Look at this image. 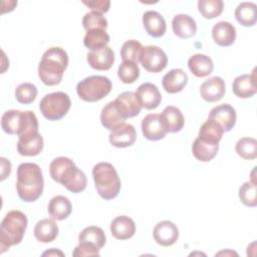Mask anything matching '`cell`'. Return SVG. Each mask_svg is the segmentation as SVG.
Here are the masks:
<instances>
[{
	"mask_svg": "<svg viewBox=\"0 0 257 257\" xmlns=\"http://www.w3.org/2000/svg\"><path fill=\"white\" fill-rule=\"evenodd\" d=\"M87 62L93 69L108 70L114 62V53L109 46L87 53Z\"/></svg>",
	"mask_w": 257,
	"mask_h": 257,
	"instance_id": "obj_21",
	"label": "cell"
},
{
	"mask_svg": "<svg viewBox=\"0 0 257 257\" xmlns=\"http://www.w3.org/2000/svg\"><path fill=\"white\" fill-rule=\"evenodd\" d=\"M190 71L197 77H205L212 73L214 64L212 59L205 54H194L188 60Z\"/></svg>",
	"mask_w": 257,
	"mask_h": 257,
	"instance_id": "obj_28",
	"label": "cell"
},
{
	"mask_svg": "<svg viewBox=\"0 0 257 257\" xmlns=\"http://www.w3.org/2000/svg\"><path fill=\"white\" fill-rule=\"evenodd\" d=\"M142 132L149 141H160L167 135V131L164 128L158 113H149L143 118Z\"/></svg>",
	"mask_w": 257,
	"mask_h": 257,
	"instance_id": "obj_17",
	"label": "cell"
},
{
	"mask_svg": "<svg viewBox=\"0 0 257 257\" xmlns=\"http://www.w3.org/2000/svg\"><path fill=\"white\" fill-rule=\"evenodd\" d=\"M111 81L103 75H91L80 80L76 85L78 96L87 102H94L105 97L111 90Z\"/></svg>",
	"mask_w": 257,
	"mask_h": 257,
	"instance_id": "obj_7",
	"label": "cell"
},
{
	"mask_svg": "<svg viewBox=\"0 0 257 257\" xmlns=\"http://www.w3.org/2000/svg\"><path fill=\"white\" fill-rule=\"evenodd\" d=\"M223 128L214 119L208 118L200 127L198 138L213 144H219L223 137Z\"/></svg>",
	"mask_w": 257,
	"mask_h": 257,
	"instance_id": "obj_32",
	"label": "cell"
},
{
	"mask_svg": "<svg viewBox=\"0 0 257 257\" xmlns=\"http://www.w3.org/2000/svg\"><path fill=\"white\" fill-rule=\"evenodd\" d=\"M188 83V75L181 68H174L166 73L162 79L164 89L169 93L182 91Z\"/></svg>",
	"mask_w": 257,
	"mask_h": 257,
	"instance_id": "obj_24",
	"label": "cell"
},
{
	"mask_svg": "<svg viewBox=\"0 0 257 257\" xmlns=\"http://www.w3.org/2000/svg\"><path fill=\"white\" fill-rule=\"evenodd\" d=\"M143 24L147 33L155 38L163 36L167 29L165 18L162 14L154 10H149L144 13Z\"/></svg>",
	"mask_w": 257,
	"mask_h": 257,
	"instance_id": "obj_20",
	"label": "cell"
},
{
	"mask_svg": "<svg viewBox=\"0 0 257 257\" xmlns=\"http://www.w3.org/2000/svg\"><path fill=\"white\" fill-rule=\"evenodd\" d=\"M0 161H1V168H2L1 169V181H3L10 175L11 164H10L9 160H7L5 158H1Z\"/></svg>",
	"mask_w": 257,
	"mask_h": 257,
	"instance_id": "obj_44",
	"label": "cell"
},
{
	"mask_svg": "<svg viewBox=\"0 0 257 257\" xmlns=\"http://www.w3.org/2000/svg\"><path fill=\"white\" fill-rule=\"evenodd\" d=\"M208 118L218 122L224 132H229L234 127L237 115L236 110L232 105L224 103L213 107L209 112Z\"/></svg>",
	"mask_w": 257,
	"mask_h": 257,
	"instance_id": "obj_14",
	"label": "cell"
},
{
	"mask_svg": "<svg viewBox=\"0 0 257 257\" xmlns=\"http://www.w3.org/2000/svg\"><path fill=\"white\" fill-rule=\"evenodd\" d=\"M109 42V35L106 33L105 29H91L86 31L83 37V44L86 48L93 50H98L107 45Z\"/></svg>",
	"mask_w": 257,
	"mask_h": 257,
	"instance_id": "obj_31",
	"label": "cell"
},
{
	"mask_svg": "<svg viewBox=\"0 0 257 257\" xmlns=\"http://www.w3.org/2000/svg\"><path fill=\"white\" fill-rule=\"evenodd\" d=\"M235 151L244 160H254L257 158V142L253 138H242L236 143Z\"/></svg>",
	"mask_w": 257,
	"mask_h": 257,
	"instance_id": "obj_37",
	"label": "cell"
},
{
	"mask_svg": "<svg viewBox=\"0 0 257 257\" xmlns=\"http://www.w3.org/2000/svg\"><path fill=\"white\" fill-rule=\"evenodd\" d=\"M172 28L175 35L182 39L193 37L197 32L196 21L188 14H178L174 16Z\"/></svg>",
	"mask_w": 257,
	"mask_h": 257,
	"instance_id": "obj_23",
	"label": "cell"
},
{
	"mask_svg": "<svg viewBox=\"0 0 257 257\" xmlns=\"http://www.w3.org/2000/svg\"><path fill=\"white\" fill-rule=\"evenodd\" d=\"M68 64V55L61 47H50L38 64V76L45 85H56L62 80Z\"/></svg>",
	"mask_w": 257,
	"mask_h": 257,
	"instance_id": "obj_3",
	"label": "cell"
},
{
	"mask_svg": "<svg viewBox=\"0 0 257 257\" xmlns=\"http://www.w3.org/2000/svg\"><path fill=\"white\" fill-rule=\"evenodd\" d=\"M219 144H213L197 138L192 145L193 156L201 162H209L217 155Z\"/></svg>",
	"mask_w": 257,
	"mask_h": 257,
	"instance_id": "obj_30",
	"label": "cell"
},
{
	"mask_svg": "<svg viewBox=\"0 0 257 257\" xmlns=\"http://www.w3.org/2000/svg\"><path fill=\"white\" fill-rule=\"evenodd\" d=\"M27 217L18 210L8 212L0 225V254L19 244L27 228Z\"/></svg>",
	"mask_w": 257,
	"mask_h": 257,
	"instance_id": "obj_4",
	"label": "cell"
},
{
	"mask_svg": "<svg viewBox=\"0 0 257 257\" xmlns=\"http://www.w3.org/2000/svg\"><path fill=\"white\" fill-rule=\"evenodd\" d=\"M42 256H64V254L59 249L51 248V249L43 252Z\"/></svg>",
	"mask_w": 257,
	"mask_h": 257,
	"instance_id": "obj_45",
	"label": "cell"
},
{
	"mask_svg": "<svg viewBox=\"0 0 257 257\" xmlns=\"http://www.w3.org/2000/svg\"><path fill=\"white\" fill-rule=\"evenodd\" d=\"M110 232L117 240H127L136 233L135 221L127 216H117L110 223Z\"/></svg>",
	"mask_w": 257,
	"mask_h": 257,
	"instance_id": "obj_25",
	"label": "cell"
},
{
	"mask_svg": "<svg viewBox=\"0 0 257 257\" xmlns=\"http://www.w3.org/2000/svg\"><path fill=\"white\" fill-rule=\"evenodd\" d=\"M256 184L251 181L245 182L239 189V199L247 207H256L257 205Z\"/></svg>",
	"mask_w": 257,
	"mask_h": 257,
	"instance_id": "obj_40",
	"label": "cell"
},
{
	"mask_svg": "<svg viewBox=\"0 0 257 257\" xmlns=\"http://www.w3.org/2000/svg\"><path fill=\"white\" fill-rule=\"evenodd\" d=\"M256 11L255 3L242 2L235 9V18L243 26H253L256 24Z\"/></svg>",
	"mask_w": 257,
	"mask_h": 257,
	"instance_id": "obj_33",
	"label": "cell"
},
{
	"mask_svg": "<svg viewBox=\"0 0 257 257\" xmlns=\"http://www.w3.org/2000/svg\"><path fill=\"white\" fill-rule=\"evenodd\" d=\"M84 5H86L91 11L98 12L100 14L106 13L109 10L110 1L108 0H93V1H83Z\"/></svg>",
	"mask_w": 257,
	"mask_h": 257,
	"instance_id": "obj_43",
	"label": "cell"
},
{
	"mask_svg": "<svg viewBox=\"0 0 257 257\" xmlns=\"http://www.w3.org/2000/svg\"><path fill=\"white\" fill-rule=\"evenodd\" d=\"M72 256L81 257V256H99V249L92 244L86 242H79L72 252Z\"/></svg>",
	"mask_w": 257,
	"mask_h": 257,
	"instance_id": "obj_42",
	"label": "cell"
},
{
	"mask_svg": "<svg viewBox=\"0 0 257 257\" xmlns=\"http://www.w3.org/2000/svg\"><path fill=\"white\" fill-rule=\"evenodd\" d=\"M137 140V132L134 125L122 123L115 130L111 131L108 136L110 145L115 148H127L135 144Z\"/></svg>",
	"mask_w": 257,
	"mask_h": 257,
	"instance_id": "obj_15",
	"label": "cell"
},
{
	"mask_svg": "<svg viewBox=\"0 0 257 257\" xmlns=\"http://www.w3.org/2000/svg\"><path fill=\"white\" fill-rule=\"evenodd\" d=\"M160 118L167 133H178L185 124V118L182 111L174 105L166 106L160 114Z\"/></svg>",
	"mask_w": 257,
	"mask_h": 257,
	"instance_id": "obj_18",
	"label": "cell"
},
{
	"mask_svg": "<svg viewBox=\"0 0 257 257\" xmlns=\"http://www.w3.org/2000/svg\"><path fill=\"white\" fill-rule=\"evenodd\" d=\"M212 37L216 44L222 47L232 45L236 39V29L228 21H220L212 28Z\"/></svg>",
	"mask_w": 257,
	"mask_h": 257,
	"instance_id": "obj_22",
	"label": "cell"
},
{
	"mask_svg": "<svg viewBox=\"0 0 257 257\" xmlns=\"http://www.w3.org/2000/svg\"><path fill=\"white\" fill-rule=\"evenodd\" d=\"M124 118L119 114L114 101L107 102L100 112V122L108 131H113L120 124L124 123Z\"/></svg>",
	"mask_w": 257,
	"mask_h": 257,
	"instance_id": "obj_29",
	"label": "cell"
},
{
	"mask_svg": "<svg viewBox=\"0 0 257 257\" xmlns=\"http://www.w3.org/2000/svg\"><path fill=\"white\" fill-rule=\"evenodd\" d=\"M44 180L37 164L22 163L16 172V190L18 197L24 202L36 201L43 192Z\"/></svg>",
	"mask_w": 257,
	"mask_h": 257,
	"instance_id": "obj_1",
	"label": "cell"
},
{
	"mask_svg": "<svg viewBox=\"0 0 257 257\" xmlns=\"http://www.w3.org/2000/svg\"><path fill=\"white\" fill-rule=\"evenodd\" d=\"M119 114L124 118L137 116L141 112V104L138 97L133 91H123L113 100Z\"/></svg>",
	"mask_w": 257,
	"mask_h": 257,
	"instance_id": "obj_11",
	"label": "cell"
},
{
	"mask_svg": "<svg viewBox=\"0 0 257 257\" xmlns=\"http://www.w3.org/2000/svg\"><path fill=\"white\" fill-rule=\"evenodd\" d=\"M33 233L37 241L50 243L54 241L58 235V226L54 219H42L36 223Z\"/></svg>",
	"mask_w": 257,
	"mask_h": 257,
	"instance_id": "obj_26",
	"label": "cell"
},
{
	"mask_svg": "<svg viewBox=\"0 0 257 257\" xmlns=\"http://www.w3.org/2000/svg\"><path fill=\"white\" fill-rule=\"evenodd\" d=\"M117 76L123 83H134L140 76L138 63L133 61H122L118 66Z\"/></svg>",
	"mask_w": 257,
	"mask_h": 257,
	"instance_id": "obj_38",
	"label": "cell"
},
{
	"mask_svg": "<svg viewBox=\"0 0 257 257\" xmlns=\"http://www.w3.org/2000/svg\"><path fill=\"white\" fill-rule=\"evenodd\" d=\"M43 149V138L38 133L28 132L19 136L17 142V152L21 156L34 157L37 156Z\"/></svg>",
	"mask_w": 257,
	"mask_h": 257,
	"instance_id": "obj_10",
	"label": "cell"
},
{
	"mask_svg": "<svg viewBox=\"0 0 257 257\" xmlns=\"http://www.w3.org/2000/svg\"><path fill=\"white\" fill-rule=\"evenodd\" d=\"M225 90L226 86L224 80L220 76H214L201 84L200 94L205 101L215 102L224 96Z\"/></svg>",
	"mask_w": 257,
	"mask_h": 257,
	"instance_id": "obj_16",
	"label": "cell"
},
{
	"mask_svg": "<svg viewBox=\"0 0 257 257\" xmlns=\"http://www.w3.org/2000/svg\"><path fill=\"white\" fill-rule=\"evenodd\" d=\"M37 96V88L30 82H23L15 89V97L18 102L23 104L32 103Z\"/></svg>",
	"mask_w": 257,
	"mask_h": 257,
	"instance_id": "obj_39",
	"label": "cell"
},
{
	"mask_svg": "<svg viewBox=\"0 0 257 257\" xmlns=\"http://www.w3.org/2000/svg\"><path fill=\"white\" fill-rule=\"evenodd\" d=\"M82 26L86 31L91 29H106L107 20L102 14L91 11L83 16Z\"/></svg>",
	"mask_w": 257,
	"mask_h": 257,
	"instance_id": "obj_41",
	"label": "cell"
},
{
	"mask_svg": "<svg viewBox=\"0 0 257 257\" xmlns=\"http://www.w3.org/2000/svg\"><path fill=\"white\" fill-rule=\"evenodd\" d=\"M153 236L159 245L168 247L177 242L179 238V230L173 222L167 220L161 221L155 226Z\"/></svg>",
	"mask_w": 257,
	"mask_h": 257,
	"instance_id": "obj_13",
	"label": "cell"
},
{
	"mask_svg": "<svg viewBox=\"0 0 257 257\" xmlns=\"http://www.w3.org/2000/svg\"><path fill=\"white\" fill-rule=\"evenodd\" d=\"M135 93L141 106L146 109H155L162 101V95L159 88L151 82L142 83Z\"/></svg>",
	"mask_w": 257,
	"mask_h": 257,
	"instance_id": "obj_12",
	"label": "cell"
},
{
	"mask_svg": "<svg viewBox=\"0 0 257 257\" xmlns=\"http://www.w3.org/2000/svg\"><path fill=\"white\" fill-rule=\"evenodd\" d=\"M70 105L71 101L68 94L56 91L43 96L39 102V109L48 120H58L68 112Z\"/></svg>",
	"mask_w": 257,
	"mask_h": 257,
	"instance_id": "obj_8",
	"label": "cell"
},
{
	"mask_svg": "<svg viewBox=\"0 0 257 257\" xmlns=\"http://www.w3.org/2000/svg\"><path fill=\"white\" fill-rule=\"evenodd\" d=\"M78 241L92 244L100 250L105 244V235L101 228L97 226H88L79 233Z\"/></svg>",
	"mask_w": 257,
	"mask_h": 257,
	"instance_id": "obj_34",
	"label": "cell"
},
{
	"mask_svg": "<svg viewBox=\"0 0 257 257\" xmlns=\"http://www.w3.org/2000/svg\"><path fill=\"white\" fill-rule=\"evenodd\" d=\"M144 46L138 40L131 39L125 41L120 49L122 61H133L138 63L141 59Z\"/></svg>",
	"mask_w": 257,
	"mask_h": 257,
	"instance_id": "obj_36",
	"label": "cell"
},
{
	"mask_svg": "<svg viewBox=\"0 0 257 257\" xmlns=\"http://www.w3.org/2000/svg\"><path fill=\"white\" fill-rule=\"evenodd\" d=\"M49 173L55 182L61 184L71 193H81L86 188L85 174L69 158L58 157L52 160L49 166Z\"/></svg>",
	"mask_w": 257,
	"mask_h": 257,
	"instance_id": "obj_2",
	"label": "cell"
},
{
	"mask_svg": "<svg viewBox=\"0 0 257 257\" xmlns=\"http://www.w3.org/2000/svg\"><path fill=\"white\" fill-rule=\"evenodd\" d=\"M92 178L98 195L104 200L114 199L120 191V179L109 163H98L92 169Z\"/></svg>",
	"mask_w": 257,
	"mask_h": 257,
	"instance_id": "obj_5",
	"label": "cell"
},
{
	"mask_svg": "<svg viewBox=\"0 0 257 257\" xmlns=\"http://www.w3.org/2000/svg\"><path fill=\"white\" fill-rule=\"evenodd\" d=\"M140 62L149 72L158 73L166 68L168 56L162 48L156 45H148L143 48Z\"/></svg>",
	"mask_w": 257,
	"mask_h": 257,
	"instance_id": "obj_9",
	"label": "cell"
},
{
	"mask_svg": "<svg viewBox=\"0 0 257 257\" xmlns=\"http://www.w3.org/2000/svg\"><path fill=\"white\" fill-rule=\"evenodd\" d=\"M1 127L6 134L19 137L28 132L38 131V121L36 115L31 110L10 109L3 113Z\"/></svg>",
	"mask_w": 257,
	"mask_h": 257,
	"instance_id": "obj_6",
	"label": "cell"
},
{
	"mask_svg": "<svg viewBox=\"0 0 257 257\" xmlns=\"http://www.w3.org/2000/svg\"><path fill=\"white\" fill-rule=\"evenodd\" d=\"M255 70L256 69L254 68L251 74H241L234 79L232 89L236 96L240 98H249L256 93L257 86Z\"/></svg>",
	"mask_w": 257,
	"mask_h": 257,
	"instance_id": "obj_19",
	"label": "cell"
},
{
	"mask_svg": "<svg viewBox=\"0 0 257 257\" xmlns=\"http://www.w3.org/2000/svg\"><path fill=\"white\" fill-rule=\"evenodd\" d=\"M224 8L222 0H199L198 10L206 19H213L221 15Z\"/></svg>",
	"mask_w": 257,
	"mask_h": 257,
	"instance_id": "obj_35",
	"label": "cell"
},
{
	"mask_svg": "<svg viewBox=\"0 0 257 257\" xmlns=\"http://www.w3.org/2000/svg\"><path fill=\"white\" fill-rule=\"evenodd\" d=\"M47 209L52 219L62 221L71 214L72 205L68 198L61 195H57L54 196L49 201Z\"/></svg>",
	"mask_w": 257,
	"mask_h": 257,
	"instance_id": "obj_27",
	"label": "cell"
}]
</instances>
